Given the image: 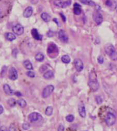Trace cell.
Masks as SVG:
<instances>
[{"label": "cell", "instance_id": "6da1fadb", "mask_svg": "<svg viewBox=\"0 0 117 131\" xmlns=\"http://www.w3.org/2000/svg\"><path fill=\"white\" fill-rule=\"evenodd\" d=\"M88 85L90 87L91 90L93 91H97L99 88V85L97 80V75L94 71H92L89 75V82Z\"/></svg>", "mask_w": 117, "mask_h": 131}, {"label": "cell", "instance_id": "7a4b0ae2", "mask_svg": "<svg viewBox=\"0 0 117 131\" xmlns=\"http://www.w3.org/2000/svg\"><path fill=\"white\" fill-rule=\"evenodd\" d=\"M105 121L106 123L107 126H111L112 125H114L116 122V114L115 112L114 111H112L111 109V111H110L105 115Z\"/></svg>", "mask_w": 117, "mask_h": 131}, {"label": "cell", "instance_id": "3957f363", "mask_svg": "<svg viewBox=\"0 0 117 131\" xmlns=\"http://www.w3.org/2000/svg\"><path fill=\"white\" fill-rule=\"evenodd\" d=\"M55 87L53 85H48L44 88L42 92V97L43 98H47L50 96L51 93L54 91Z\"/></svg>", "mask_w": 117, "mask_h": 131}, {"label": "cell", "instance_id": "277c9868", "mask_svg": "<svg viewBox=\"0 0 117 131\" xmlns=\"http://www.w3.org/2000/svg\"><path fill=\"white\" fill-rule=\"evenodd\" d=\"M28 119L31 122H37L41 121L42 120V116L38 113H32L28 116Z\"/></svg>", "mask_w": 117, "mask_h": 131}, {"label": "cell", "instance_id": "5b68a950", "mask_svg": "<svg viewBox=\"0 0 117 131\" xmlns=\"http://www.w3.org/2000/svg\"><path fill=\"white\" fill-rule=\"evenodd\" d=\"M54 4L59 7V8H66L68 6H70L71 4V1L70 0H67L66 1H63L61 0H55Z\"/></svg>", "mask_w": 117, "mask_h": 131}, {"label": "cell", "instance_id": "8992f818", "mask_svg": "<svg viewBox=\"0 0 117 131\" xmlns=\"http://www.w3.org/2000/svg\"><path fill=\"white\" fill-rule=\"evenodd\" d=\"M58 47L57 46L54 44L53 43H51L49 44V46L48 47V50H47V52L48 54H57L58 53Z\"/></svg>", "mask_w": 117, "mask_h": 131}, {"label": "cell", "instance_id": "52a82bcc", "mask_svg": "<svg viewBox=\"0 0 117 131\" xmlns=\"http://www.w3.org/2000/svg\"><path fill=\"white\" fill-rule=\"evenodd\" d=\"M93 19L95 21V23H97V25H100L101 24L103 18V15L99 12H96L94 13L93 15Z\"/></svg>", "mask_w": 117, "mask_h": 131}, {"label": "cell", "instance_id": "ba28073f", "mask_svg": "<svg viewBox=\"0 0 117 131\" xmlns=\"http://www.w3.org/2000/svg\"><path fill=\"white\" fill-rule=\"evenodd\" d=\"M12 31H13V32L15 34H17V35H21L24 33V27L21 25H20V24H17V25H15L13 27Z\"/></svg>", "mask_w": 117, "mask_h": 131}, {"label": "cell", "instance_id": "9c48e42d", "mask_svg": "<svg viewBox=\"0 0 117 131\" xmlns=\"http://www.w3.org/2000/svg\"><path fill=\"white\" fill-rule=\"evenodd\" d=\"M8 77L12 80H15L17 79L18 74H17V71L16 70L15 68H14V67L10 68V70H9V73H8Z\"/></svg>", "mask_w": 117, "mask_h": 131}, {"label": "cell", "instance_id": "30bf717a", "mask_svg": "<svg viewBox=\"0 0 117 131\" xmlns=\"http://www.w3.org/2000/svg\"><path fill=\"white\" fill-rule=\"evenodd\" d=\"M74 66L77 71L80 72L83 69V63L81 59L76 58L74 60Z\"/></svg>", "mask_w": 117, "mask_h": 131}, {"label": "cell", "instance_id": "8fae6325", "mask_svg": "<svg viewBox=\"0 0 117 131\" xmlns=\"http://www.w3.org/2000/svg\"><path fill=\"white\" fill-rule=\"evenodd\" d=\"M59 38L60 39L61 41H63L64 43H67L68 40V37L66 35L64 30H60L59 32Z\"/></svg>", "mask_w": 117, "mask_h": 131}, {"label": "cell", "instance_id": "7c38bea8", "mask_svg": "<svg viewBox=\"0 0 117 131\" xmlns=\"http://www.w3.org/2000/svg\"><path fill=\"white\" fill-rule=\"evenodd\" d=\"M31 34H32V35L33 36V38L36 39V40H42V38H43V36L41 34H39V32H38V31L37 29H32V31H31Z\"/></svg>", "mask_w": 117, "mask_h": 131}, {"label": "cell", "instance_id": "4fadbf2b", "mask_svg": "<svg viewBox=\"0 0 117 131\" xmlns=\"http://www.w3.org/2000/svg\"><path fill=\"white\" fill-rule=\"evenodd\" d=\"M3 89H4V91L6 95L12 96V95L15 94V92L10 89V86L8 85H7V84H5L3 86Z\"/></svg>", "mask_w": 117, "mask_h": 131}, {"label": "cell", "instance_id": "5bb4252c", "mask_svg": "<svg viewBox=\"0 0 117 131\" xmlns=\"http://www.w3.org/2000/svg\"><path fill=\"white\" fill-rule=\"evenodd\" d=\"M79 115L81 116V117H86V108H85V106L83 104H79Z\"/></svg>", "mask_w": 117, "mask_h": 131}, {"label": "cell", "instance_id": "9a60e30c", "mask_svg": "<svg viewBox=\"0 0 117 131\" xmlns=\"http://www.w3.org/2000/svg\"><path fill=\"white\" fill-rule=\"evenodd\" d=\"M32 12H33V10H32V8L29 6L28 8H25V10L24 12V17L25 18H29L31 15H32Z\"/></svg>", "mask_w": 117, "mask_h": 131}, {"label": "cell", "instance_id": "2e32d148", "mask_svg": "<svg viewBox=\"0 0 117 131\" xmlns=\"http://www.w3.org/2000/svg\"><path fill=\"white\" fill-rule=\"evenodd\" d=\"M73 12H74V14L76 15H80L81 13V6L79 5V4L75 3L74 4V10H73Z\"/></svg>", "mask_w": 117, "mask_h": 131}, {"label": "cell", "instance_id": "e0dca14e", "mask_svg": "<svg viewBox=\"0 0 117 131\" xmlns=\"http://www.w3.org/2000/svg\"><path fill=\"white\" fill-rule=\"evenodd\" d=\"M6 39L9 41H12V40H15L16 36L13 33H10V32H7L5 34Z\"/></svg>", "mask_w": 117, "mask_h": 131}, {"label": "cell", "instance_id": "ac0fdd59", "mask_svg": "<svg viewBox=\"0 0 117 131\" xmlns=\"http://www.w3.org/2000/svg\"><path fill=\"white\" fill-rule=\"evenodd\" d=\"M105 4L108 7L111 8L112 9H114L116 8V6H117V3L114 1H113V0H107L106 2H105Z\"/></svg>", "mask_w": 117, "mask_h": 131}, {"label": "cell", "instance_id": "d6986e66", "mask_svg": "<svg viewBox=\"0 0 117 131\" xmlns=\"http://www.w3.org/2000/svg\"><path fill=\"white\" fill-rule=\"evenodd\" d=\"M114 51H115V48H114V47L111 45V44H110V45H107L106 47H105V51H106V53H107L108 55H110L111 53H112Z\"/></svg>", "mask_w": 117, "mask_h": 131}, {"label": "cell", "instance_id": "ffe728a7", "mask_svg": "<svg viewBox=\"0 0 117 131\" xmlns=\"http://www.w3.org/2000/svg\"><path fill=\"white\" fill-rule=\"evenodd\" d=\"M54 76V72L52 71H47L43 74V78L46 79H50Z\"/></svg>", "mask_w": 117, "mask_h": 131}, {"label": "cell", "instance_id": "44dd1931", "mask_svg": "<svg viewBox=\"0 0 117 131\" xmlns=\"http://www.w3.org/2000/svg\"><path fill=\"white\" fill-rule=\"evenodd\" d=\"M24 65L25 67V69H27L28 70H31L33 68L31 62L29 60H25V61H24Z\"/></svg>", "mask_w": 117, "mask_h": 131}, {"label": "cell", "instance_id": "7402d4cb", "mask_svg": "<svg viewBox=\"0 0 117 131\" xmlns=\"http://www.w3.org/2000/svg\"><path fill=\"white\" fill-rule=\"evenodd\" d=\"M41 17L45 22H49L50 20V17L46 12H43L41 15Z\"/></svg>", "mask_w": 117, "mask_h": 131}, {"label": "cell", "instance_id": "603a6c76", "mask_svg": "<svg viewBox=\"0 0 117 131\" xmlns=\"http://www.w3.org/2000/svg\"><path fill=\"white\" fill-rule=\"evenodd\" d=\"M80 1L83 4H86V5L90 6H96L95 3L92 0H80Z\"/></svg>", "mask_w": 117, "mask_h": 131}, {"label": "cell", "instance_id": "cb8c5ba5", "mask_svg": "<svg viewBox=\"0 0 117 131\" xmlns=\"http://www.w3.org/2000/svg\"><path fill=\"white\" fill-rule=\"evenodd\" d=\"M35 59L36 61L41 62L44 60V55L42 53H37L35 56Z\"/></svg>", "mask_w": 117, "mask_h": 131}, {"label": "cell", "instance_id": "d4e9b609", "mask_svg": "<svg viewBox=\"0 0 117 131\" xmlns=\"http://www.w3.org/2000/svg\"><path fill=\"white\" fill-rule=\"evenodd\" d=\"M61 61L64 63H69L70 62V58L68 55H63L61 57Z\"/></svg>", "mask_w": 117, "mask_h": 131}, {"label": "cell", "instance_id": "484cf974", "mask_svg": "<svg viewBox=\"0 0 117 131\" xmlns=\"http://www.w3.org/2000/svg\"><path fill=\"white\" fill-rule=\"evenodd\" d=\"M17 104H19V106H21V107H22V108L25 107V106H26V104H27L26 102H25L24 99H19V100H17Z\"/></svg>", "mask_w": 117, "mask_h": 131}, {"label": "cell", "instance_id": "4316f807", "mask_svg": "<svg viewBox=\"0 0 117 131\" xmlns=\"http://www.w3.org/2000/svg\"><path fill=\"white\" fill-rule=\"evenodd\" d=\"M53 113V108L52 106H48L46 108V115L48 116H50Z\"/></svg>", "mask_w": 117, "mask_h": 131}, {"label": "cell", "instance_id": "83f0119b", "mask_svg": "<svg viewBox=\"0 0 117 131\" xmlns=\"http://www.w3.org/2000/svg\"><path fill=\"white\" fill-rule=\"evenodd\" d=\"M109 56H110V58H111V59H112V61H117V51L116 50L114 51Z\"/></svg>", "mask_w": 117, "mask_h": 131}, {"label": "cell", "instance_id": "f1b7e54d", "mask_svg": "<svg viewBox=\"0 0 117 131\" xmlns=\"http://www.w3.org/2000/svg\"><path fill=\"white\" fill-rule=\"evenodd\" d=\"M66 120L68 122H72V121H74V116L73 115H68L66 117Z\"/></svg>", "mask_w": 117, "mask_h": 131}, {"label": "cell", "instance_id": "f546056e", "mask_svg": "<svg viewBox=\"0 0 117 131\" xmlns=\"http://www.w3.org/2000/svg\"><path fill=\"white\" fill-rule=\"evenodd\" d=\"M8 104L10 106H14L16 104L15 100L13 99V98H10V100L8 101Z\"/></svg>", "mask_w": 117, "mask_h": 131}, {"label": "cell", "instance_id": "4dcf8cb0", "mask_svg": "<svg viewBox=\"0 0 117 131\" xmlns=\"http://www.w3.org/2000/svg\"><path fill=\"white\" fill-rule=\"evenodd\" d=\"M95 100H96V102H97V103L98 104H101L102 102H103V99H102L101 96H96Z\"/></svg>", "mask_w": 117, "mask_h": 131}, {"label": "cell", "instance_id": "1f68e13d", "mask_svg": "<svg viewBox=\"0 0 117 131\" xmlns=\"http://www.w3.org/2000/svg\"><path fill=\"white\" fill-rule=\"evenodd\" d=\"M26 75L28 76V77H30V78H35V73H34L33 71H28V72L26 73Z\"/></svg>", "mask_w": 117, "mask_h": 131}, {"label": "cell", "instance_id": "d6a6232c", "mask_svg": "<svg viewBox=\"0 0 117 131\" xmlns=\"http://www.w3.org/2000/svg\"><path fill=\"white\" fill-rule=\"evenodd\" d=\"M22 127H23V129L24 130H28L29 128H30V124H28V123H24V124H23V126H22Z\"/></svg>", "mask_w": 117, "mask_h": 131}, {"label": "cell", "instance_id": "836d02e7", "mask_svg": "<svg viewBox=\"0 0 117 131\" xmlns=\"http://www.w3.org/2000/svg\"><path fill=\"white\" fill-rule=\"evenodd\" d=\"M103 62H104V58H103V57L102 56H99L98 57V63H99V64H103Z\"/></svg>", "mask_w": 117, "mask_h": 131}, {"label": "cell", "instance_id": "e575fe53", "mask_svg": "<svg viewBox=\"0 0 117 131\" xmlns=\"http://www.w3.org/2000/svg\"><path fill=\"white\" fill-rule=\"evenodd\" d=\"M48 69V67L46 65H42L40 67V69H39V71H40V72H43V71H46V69Z\"/></svg>", "mask_w": 117, "mask_h": 131}, {"label": "cell", "instance_id": "d590c367", "mask_svg": "<svg viewBox=\"0 0 117 131\" xmlns=\"http://www.w3.org/2000/svg\"><path fill=\"white\" fill-rule=\"evenodd\" d=\"M8 131H15V126L13 124H10V127H9V129H8Z\"/></svg>", "mask_w": 117, "mask_h": 131}, {"label": "cell", "instance_id": "8d00e7d4", "mask_svg": "<svg viewBox=\"0 0 117 131\" xmlns=\"http://www.w3.org/2000/svg\"><path fill=\"white\" fill-rule=\"evenodd\" d=\"M54 35H55L54 32L51 30L48 31V33H47V36H48V37H52Z\"/></svg>", "mask_w": 117, "mask_h": 131}, {"label": "cell", "instance_id": "74e56055", "mask_svg": "<svg viewBox=\"0 0 117 131\" xmlns=\"http://www.w3.org/2000/svg\"><path fill=\"white\" fill-rule=\"evenodd\" d=\"M6 69H7V67H6V66H4L3 67V68H2V71H1V76H3V74L4 75L5 74V72H6Z\"/></svg>", "mask_w": 117, "mask_h": 131}, {"label": "cell", "instance_id": "f35d334b", "mask_svg": "<svg viewBox=\"0 0 117 131\" xmlns=\"http://www.w3.org/2000/svg\"><path fill=\"white\" fill-rule=\"evenodd\" d=\"M0 131H8V129H7V128H6V126H3L0 127Z\"/></svg>", "mask_w": 117, "mask_h": 131}, {"label": "cell", "instance_id": "ab89813d", "mask_svg": "<svg viewBox=\"0 0 117 131\" xmlns=\"http://www.w3.org/2000/svg\"><path fill=\"white\" fill-rule=\"evenodd\" d=\"M58 131H64V126L63 125H60L58 128Z\"/></svg>", "mask_w": 117, "mask_h": 131}, {"label": "cell", "instance_id": "60d3db41", "mask_svg": "<svg viewBox=\"0 0 117 131\" xmlns=\"http://www.w3.org/2000/svg\"><path fill=\"white\" fill-rule=\"evenodd\" d=\"M60 15H61V17H62V19H63V21L65 22L66 21V17H65V15L63 14V13H60Z\"/></svg>", "mask_w": 117, "mask_h": 131}, {"label": "cell", "instance_id": "b9f144b4", "mask_svg": "<svg viewBox=\"0 0 117 131\" xmlns=\"http://www.w3.org/2000/svg\"><path fill=\"white\" fill-rule=\"evenodd\" d=\"M3 112H4V108H3V106H1V105H0V115L1 113H3Z\"/></svg>", "mask_w": 117, "mask_h": 131}, {"label": "cell", "instance_id": "7bdbcfd3", "mask_svg": "<svg viewBox=\"0 0 117 131\" xmlns=\"http://www.w3.org/2000/svg\"><path fill=\"white\" fill-rule=\"evenodd\" d=\"M15 94L16 96H22V94H21V93H19V92H16V93H15Z\"/></svg>", "mask_w": 117, "mask_h": 131}, {"label": "cell", "instance_id": "ee69618b", "mask_svg": "<svg viewBox=\"0 0 117 131\" xmlns=\"http://www.w3.org/2000/svg\"><path fill=\"white\" fill-rule=\"evenodd\" d=\"M53 21H54L55 23H56L59 25V23H58V19H53Z\"/></svg>", "mask_w": 117, "mask_h": 131}, {"label": "cell", "instance_id": "f6af8a7d", "mask_svg": "<svg viewBox=\"0 0 117 131\" xmlns=\"http://www.w3.org/2000/svg\"><path fill=\"white\" fill-rule=\"evenodd\" d=\"M1 17V10H0V18Z\"/></svg>", "mask_w": 117, "mask_h": 131}, {"label": "cell", "instance_id": "bcb514c9", "mask_svg": "<svg viewBox=\"0 0 117 131\" xmlns=\"http://www.w3.org/2000/svg\"></svg>", "mask_w": 117, "mask_h": 131}]
</instances>
